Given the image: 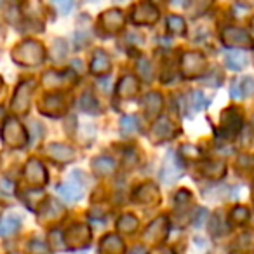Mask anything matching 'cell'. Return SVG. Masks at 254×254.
I'll list each match as a JSON object with an SVG mask.
<instances>
[{"label": "cell", "mask_w": 254, "mask_h": 254, "mask_svg": "<svg viewBox=\"0 0 254 254\" xmlns=\"http://www.w3.org/2000/svg\"><path fill=\"white\" fill-rule=\"evenodd\" d=\"M44 58H46V53H44L42 44L35 40H25L12 51V60L23 66H37L42 63Z\"/></svg>", "instance_id": "1"}, {"label": "cell", "mask_w": 254, "mask_h": 254, "mask_svg": "<svg viewBox=\"0 0 254 254\" xmlns=\"http://www.w3.org/2000/svg\"><path fill=\"white\" fill-rule=\"evenodd\" d=\"M2 139H4V143L7 146L21 148L28 141V132H26V129L21 126V122L18 119L9 117L4 122V127H2Z\"/></svg>", "instance_id": "2"}, {"label": "cell", "mask_w": 254, "mask_h": 254, "mask_svg": "<svg viewBox=\"0 0 254 254\" xmlns=\"http://www.w3.org/2000/svg\"><path fill=\"white\" fill-rule=\"evenodd\" d=\"M242 112L235 106H230L221 113L219 120V132L223 138H235L242 129Z\"/></svg>", "instance_id": "3"}, {"label": "cell", "mask_w": 254, "mask_h": 254, "mask_svg": "<svg viewBox=\"0 0 254 254\" xmlns=\"http://www.w3.org/2000/svg\"><path fill=\"white\" fill-rule=\"evenodd\" d=\"M207 70V61L200 53H185L181 58V73L187 78L200 77Z\"/></svg>", "instance_id": "4"}, {"label": "cell", "mask_w": 254, "mask_h": 254, "mask_svg": "<svg viewBox=\"0 0 254 254\" xmlns=\"http://www.w3.org/2000/svg\"><path fill=\"white\" fill-rule=\"evenodd\" d=\"M221 40L225 46L237 47V49H249L254 47V40L246 30L237 28V26H226L221 32Z\"/></svg>", "instance_id": "5"}, {"label": "cell", "mask_w": 254, "mask_h": 254, "mask_svg": "<svg viewBox=\"0 0 254 254\" xmlns=\"http://www.w3.org/2000/svg\"><path fill=\"white\" fill-rule=\"evenodd\" d=\"M25 181L30 185V188H40L47 183L46 167L40 160L30 159L25 167Z\"/></svg>", "instance_id": "6"}, {"label": "cell", "mask_w": 254, "mask_h": 254, "mask_svg": "<svg viewBox=\"0 0 254 254\" xmlns=\"http://www.w3.org/2000/svg\"><path fill=\"white\" fill-rule=\"evenodd\" d=\"M33 85L35 82L28 80V82H23V84L18 85L14 92V98H12V112L18 113V115H23L25 112H28V105H30V99H32L33 94Z\"/></svg>", "instance_id": "7"}, {"label": "cell", "mask_w": 254, "mask_h": 254, "mask_svg": "<svg viewBox=\"0 0 254 254\" xmlns=\"http://www.w3.org/2000/svg\"><path fill=\"white\" fill-rule=\"evenodd\" d=\"M176 134H178V127L174 126L169 119L162 117V119H159L153 124L152 132H150V139H152L153 143H157V145H160V143L173 139Z\"/></svg>", "instance_id": "8"}, {"label": "cell", "mask_w": 254, "mask_h": 254, "mask_svg": "<svg viewBox=\"0 0 254 254\" xmlns=\"http://www.w3.org/2000/svg\"><path fill=\"white\" fill-rule=\"evenodd\" d=\"M89 240H91V232L85 225H73L66 232L64 242H66V249H77V247H87Z\"/></svg>", "instance_id": "9"}, {"label": "cell", "mask_w": 254, "mask_h": 254, "mask_svg": "<svg viewBox=\"0 0 254 254\" xmlns=\"http://www.w3.org/2000/svg\"><path fill=\"white\" fill-rule=\"evenodd\" d=\"M159 19V11L152 4H139L132 11V21L136 25H153Z\"/></svg>", "instance_id": "10"}, {"label": "cell", "mask_w": 254, "mask_h": 254, "mask_svg": "<svg viewBox=\"0 0 254 254\" xmlns=\"http://www.w3.org/2000/svg\"><path fill=\"white\" fill-rule=\"evenodd\" d=\"M39 110L44 115L60 117L66 112V105H64L63 96H47V98H44L42 105H39Z\"/></svg>", "instance_id": "11"}, {"label": "cell", "mask_w": 254, "mask_h": 254, "mask_svg": "<svg viewBox=\"0 0 254 254\" xmlns=\"http://www.w3.org/2000/svg\"><path fill=\"white\" fill-rule=\"evenodd\" d=\"M167 232H169V223H167V218L160 216L157 218L152 225L148 226V230L145 232V239L150 240V242H162L167 237Z\"/></svg>", "instance_id": "12"}, {"label": "cell", "mask_w": 254, "mask_h": 254, "mask_svg": "<svg viewBox=\"0 0 254 254\" xmlns=\"http://www.w3.org/2000/svg\"><path fill=\"white\" fill-rule=\"evenodd\" d=\"M99 25L103 26V28L106 30V32L110 33H117L122 30L124 26V16L120 11H117V9H112V11H106L101 14V18H99Z\"/></svg>", "instance_id": "13"}, {"label": "cell", "mask_w": 254, "mask_h": 254, "mask_svg": "<svg viewBox=\"0 0 254 254\" xmlns=\"http://www.w3.org/2000/svg\"><path fill=\"white\" fill-rule=\"evenodd\" d=\"M181 173H183V167L180 164V159H176L174 153H169L167 159L164 160V169L162 174H160L162 180L167 181V183H173V181H176L181 176Z\"/></svg>", "instance_id": "14"}, {"label": "cell", "mask_w": 254, "mask_h": 254, "mask_svg": "<svg viewBox=\"0 0 254 254\" xmlns=\"http://www.w3.org/2000/svg\"><path fill=\"white\" fill-rule=\"evenodd\" d=\"M58 191H60L61 197L66 198V200H70V202H77L78 198H82V195H84L82 181H75V178L70 181L61 183L60 187H58Z\"/></svg>", "instance_id": "15"}, {"label": "cell", "mask_w": 254, "mask_h": 254, "mask_svg": "<svg viewBox=\"0 0 254 254\" xmlns=\"http://www.w3.org/2000/svg\"><path fill=\"white\" fill-rule=\"evenodd\" d=\"M47 155L53 160H58V162H70V160L75 159V150L68 145H61V143H53L46 148Z\"/></svg>", "instance_id": "16"}, {"label": "cell", "mask_w": 254, "mask_h": 254, "mask_svg": "<svg viewBox=\"0 0 254 254\" xmlns=\"http://www.w3.org/2000/svg\"><path fill=\"white\" fill-rule=\"evenodd\" d=\"M112 68V63H110V56L105 53V51H96L94 56H92L91 61V71L94 75H106Z\"/></svg>", "instance_id": "17"}, {"label": "cell", "mask_w": 254, "mask_h": 254, "mask_svg": "<svg viewBox=\"0 0 254 254\" xmlns=\"http://www.w3.org/2000/svg\"><path fill=\"white\" fill-rule=\"evenodd\" d=\"M160 197L159 193V188L155 187V185H141V187L136 190V202H139V204H152V202H157Z\"/></svg>", "instance_id": "18"}, {"label": "cell", "mask_w": 254, "mask_h": 254, "mask_svg": "<svg viewBox=\"0 0 254 254\" xmlns=\"http://www.w3.org/2000/svg\"><path fill=\"white\" fill-rule=\"evenodd\" d=\"M117 94L124 99H131L138 94V80L132 75H127L120 80L119 87H117Z\"/></svg>", "instance_id": "19"}, {"label": "cell", "mask_w": 254, "mask_h": 254, "mask_svg": "<svg viewBox=\"0 0 254 254\" xmlns=\"http://www.w3.org/2000/svg\"><path fill=\"white\" fill-rule=\"evenodd\" d=\"M202 174L211 180H221L226 173V164L221 160H207V162L202 164Z\"/></svg>", "instance_id": "20"}, {"label": "cell", "mask_w": 254, "mask_h": 254, "mask_svg": "<svg viewBox=\"0 0 254 254\" xmlns=\"http://www.w3.org/2000/svg\"><path fill=\"white\" fill-rule=\"evenodd\" d=\"M254 94V78L246 77L242 80H235L232 84V96L235 99H240L244 96H253Z\"/></svg>", "instance_id": "21"}, {"label": "cell", "mask_w": 254, "mask_h": 254, "mask_svg": "<svg viewBox=\"0 0 254 254\" xmlns=\"http://www.w3.org/2000/svg\"><path fill=\"white\" fill-rule=\"evenodd\" d=\"M117 164L110 157H98V159L92 160V171H94L98 176H108L115 171Z\"/></svg>", "instance_id": "22"}, {"label": "cell", "mask_w": 254, "mask_h": 254, "mask_svg": "<svg viewBox=\"0 0 254 254\" xmlns=\"http://www.w3.org/2000/svg\"><path fill=\"white\" fill-rule=\"evenodd\" d=\"M101 253L103 254H122L124 253V242L117 235H106L101 242Z\"/></svg>", "instance_id": "23"}, {"label": "cell", "mask_w": 254, "mask_h": 254, "mask_svg": "<svg viewBox=\"0 0 254 254\" xmlns=\"http://www.w3.org/2000/svg\"><path fill=\"white\" fill-rule=\"evenodd\" d=\"M225 63L230 70H235V71L244 70L247 66V56L242 51H230L225 56Z\"/></svg>", "instance_id": "24"}, {"label": "cell", "mask_w": 254, "mask_h": 254, "mask_svg": "<svg viewBox=\"0 0 254 254\" xmlns=\"http://www.w3.org/2000/svg\"><path fill=\"white\" fill-rule=\"evenodd\" d=\"M145 110L148 117L159 115V112L162 110V96L157 94V92H150L145 98Z\"/></svg>", "instance_id": "25"}, {"label": "cell", "mask_w": 254, "mask_h": 254, "mask_svg": "<svg viewBox=\"0 0 254 254\" xmlns=\"http://www.w3.org/2000/svg\"><path fill=\"white\" fill-rule=\"evenodd\" d=\"M21 226L18 216H11V218H5L0 221V237H9L12 233H16Z\"/></svg>", "instance_id": "26"}, {"label": "cell", "mask_w": 254, "mask_h": 254, "mask_svg": "<svg viewBox=\"0 0 254 254\" xmlns=\"http://www.w3.org/2000/svg\"><path fill=\"white\" fill-rule=\"evenodd\" d=\"M249 218H251L249 209L244 207V205H237V207H233L232 212H230V223L235 226L246 225V223L249 221Z\"/></svg>", "instance_id": "27"}, {"label": "cell", "mask_w": 254, "mask_h": 254, "mask_svg": "<svg viewBox=\"0 0 254 254\" xmlns=\"http://www.w3.org/2000/svg\"><path fill=\"white\" fill-rule=\"evenodd\" d=\"M117 228L124 233H132V232H136V228H138V219H136L132 214H124L122 218L117 221Z\"/></svg>", "instance_id": "28"}, {"label": "cell", "mask_w": 254, "mask_h": 254, "mask_svg": "<svg viewBox=\"0 0 254 254\" xmlns=\"http://www.w3.org/2000/svg\"><path fill=\"white\" fill-rule=\"evenodd\" d=\"M209 103H207V99L204 98V94H202L200 91H195V92H191L190 96H188V106H190V110L191 112H200L202 108H205Z\"/></svg>", "instance_id": "29"}, {"label": "cell", "mask_w": 254, "mask_h": 254, "mask_svg": "<svg viewBox=\"0 0 254 254\" xmlns=\"http://www.w3.org/2000/svg\"><path fill=\"white\" fill-rule=\"evenodd\" d=\"M80 110L85 113H96L99 110V105H98V99L91 94V92H85L84 96L80 98Z\"/></svg>", "instance_id": "30"}, {"label": "cell", "mask_w": 254, "mask_h": 254, "mask_svg": "<svg viewBox=\"0 0 254 254\" xmlns=\"http://www.w3.org/2000/svg\"><path fill=\"white\" fill-rule=\"evenodd\" d=\"M167 30L174 35H183L187 32V25H185V19L180 16H169L167 18Z\"/></svg>", "instance_id": "31"}, {"label": "cell", "mask_w": 254, "mask_h": 254, "mask_svg": "<svg viewBox=\"0 0 254 254\" xmlns=\"http://www.w3.org/2000/svg\"><path fill=\"white\" fill-rule=\"evenodd\" d=\"M138 119L132 115H124L122 119H120V129H122L124 134H131V132H134L136 129H138Z\"/></svg>", "instance_id": "32"}, {"label": "cell", "mask_w": 254, "mask_h": 254, "mask_svg": "<svg viewBox=\"0 0 254 254\" xmlns=\"http://www.w3.org/2000/svg\"><path fill=\"white\" fill-rule=\"evenodd\" d=\"M138 75H141V78L145 80H152V66L146 60L138 61Z\"/></svg>", "instance_id": "33"}, {"label": "cell", "mask_w": 254, "mask_h": 254, "mask_svg": "<svg viewBox=\"0 0 254 254\" xmlns=\"http://www.w3.org/2000/svg\"><path fill=\"white\" fill-rule=\"evenodd\" d=\"M53 4L56 5V9L61 14H68V12L73 9L75 0H53Z\"/></svg>", "instance_id": "34"}, {"label": "cell", "mask_w": 254, "mask_h": 254, "mask_svg": "<svg viewBox=\"0 0 254 254\" xmlns=\"http://www.w3.org/2000/svg\"><path fill=\"white\" fill-rule=\"evenodd\" d=\"M212 0H191V9H193L195 14H202L211 7Z\"/></svg>", "instance_id": "35"}, {"label": "cell", "mask_w": 254, "mask_h": 254, "mask_svg": "<svg viewBox=\"0 0 254 254\" xmlns=\"http://www.w3.org/2000/svg\"><path fill=\"white\" fill-rule=\"evenodd\" d=\"M0 190L4 191L5 195L14 193V183L9 181V180H0Z\"/></svg>", "instance_id": "36"}, {"label": "cell", "mask_w": 254, "mask_h": 254, "mask_svg": "<svg viewBox=\"0 0 254 254\" xmlns=\"http://www.w3.org/2000/svg\"><path fill=\"white\" fill-rule=\"evenodd\" d=\"M152 254H174L171 249H167V247H160V249H157V251H153Z\"/></svg>", "instance_id": "37"}, {"label": "cell", "mask_w": 254, "mask_h": 254, "mask_svg": "<svg viewBox=\"0 0 254 254\" xmlns=\"http://www.w3.org/2000/svg\"><path fill=\"white\" fill-rule=\"evenodd\" d=\"M131 254H145V249H143V247H134Z\"/></svg>", "instance_id": "38"}, {"label": "cell", "mask_w": 254, "mask_h": 254, "mask_svg": "<svg viewBox=\"0 0 254 254\" xmlns=\"http://www.w3.org/2000/svg\"><path fill=\"white\" fill-rule=\"evenodd\" d=\"M115 2H127V0H115Z\"/></svg>", "instance_id": "39"}, {"label": "cell", "mask_w": 254, "mask_h": 254, "mask_svg": "<svg viewBox=\"0 0 254 254\" xmlns=\"http://www.w3.org/2000/svg\"><path fill=\"white\" fill-rule=\"evenodd\" d=\"M2 4H4V0H0V5H2Z\"/></svg>", "instance_id": "40"}, {"label": "cell", "mask_w": 254, "mask_h": 254, "mask_svg": "<svg viewBox=\"0 0 254 254\" xmlns=\"http://www.w3.org/2000/svg\"><path fill=\"white\" fill-rule=\"evenodd\" d=\"M0 211H2V207H0Z\"/></svg>", "instance_id": "41"}, {"label": "cell", "mask_w": 254, "mask_h": 254, "mask_svg": "<svg viewBox=\"0 0 254 254\" xmlns=\"http://www.w3.org/2000/svg\"><path fill=\"white\" fill-rule=\"evenodd\" d=\"M253 25H254V21H253Z\"/></svg>", "instance_id": "42"}, {"label": "cell", "mask_w": 254, "mask_h": 254, "mask_svg": "<svg viewBox=\"0 0 254 254\" xmlns=\"http://www.w3.org/2000/svg\"><path fill=\"white\" fill-rule=\"evenodd\" d=\"M0 82H2V80H0Z\"/></svg>", "instance_id": "43"}]
</instances>
